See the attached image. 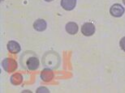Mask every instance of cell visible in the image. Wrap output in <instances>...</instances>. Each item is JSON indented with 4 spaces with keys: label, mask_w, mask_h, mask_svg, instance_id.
I'll return each mask as SVG.
<instances>
[{
    "label": "cell",
    "mask_w": 125,
    "mask_h": 93,
    "mask_svg": "<svg viewBox=\"0 0 125 93\" xmlns=\"http://www.w3.org/2000/svg\"><path fill=\"white\" fill-rule=\"evenodd\" d=\"M53 77H54V74L52 72V70H51L50 69H45L41 73L42 79L45 82H50L53 79Z\"/></svg>",
    "instance_id": "obj_8"
},
{
    "label": "cell",
    "mask_w": 125,
    "mask_h": 93,
    "mask_svg": "<svg viewBox=\"0 0 125 93\" xmlns=\"http://www.w3.org/2000/svg\"><path fill=\"white\" fill-rule=\"evenodd\" d=\"M7 49L11 54H18L21 51V46L16 41H10L7 43Z\"/></svg>",
    "instance_id": "obj_6"
},
{
    "label": "cell",
    "mask_w": 125,
    "mask_h": 93,
    "mask_svg": "<svg viewBox=\"0 0 125 93\" xmlns=\"http://www.w3.org/2000/svg\"><path fill=\"white\" fill-rule=\"evenodd\" d=\"M2 67L7 72H14L17 69V63L13 58H5L2 62Z\"/></svg>",
    "instance_id": "obj_2"
},
{
    "label": "cell",
    "mask_w": 125,
    "mask_h": 93,
    "mask_svg": "<svg viewBox=\"0 0 125 93\" xmlns=\"http://www.w3.org/2000/svg\"><path fill=\"white\" fill-rule=\"evenodd\" d=\"M66 31L67 32V33L71 34V35H75L78 32V25L74 22H70L66 24Z\"/></svg>",
    "instance_id": "obj_9"
},
{
    "label": "cell",
    "mask_w": 125,
    "mask_h": 93,
    "mask_svg": "<svg viewBox=\"0 0 125 93\" xmlns=\"http://www.w3.org/2000/svg\"><path fill=\"white\" fill-rule=\"evenodd\" d=\"M123 2H124V4L125 5V0H123Z\"/></svg>",
    "instance_id": "obj_14"
},
{
    "label": "cell",
    "mask_w": 125,
    "mask_h": 93,
    "mask_svg": "<svg viewBox=\"0 0 125 93\" xmlns=\"http://www.w3.org/2000/svg\"><path fill=\"white\" fill-rule=\"evenodd\" d=\"M110 13L114 17H121L124 13V8L120 4L115 3L111 7Z\"/></svg>",
    "instance_id": "obj_3"
},
{
    "label": "cell",
    "mask_w": 125,
    "mask_h": 93,
    "mask_svg": "<svg viewBox=\"0 0 125 93\" xmlns=\"http://www.w3.org/2000/svg\"><path fill=\"white\" fill-rule=\"evenodd\" d=\"M22 81H23V77H22V75L21 74H19V73L14 74L11 77V84L14 85L21 84Z\"/></svg>",
    "instance_id": "obj_10"
},
{
    "label": "cell",
    "mask_w": 125,
    "mask_h": 93,
    "mask_svg": "<svg viewBox=\"0 0 125 93\" xmlns=\"http://www.w3.org/2000/svg\"><path fill=\"white\" fill-rule=\"evenodd\" d=\"M45 1H46V2H51V1H53V0H45Z\"/></svg>",
    "instance_id": "obj_13"
},
{
    "label": "cell",
    "mask_w": 125,
    "mask_h": 93,
    "mask_svg": "<svg viewBox=\"0 0 125 93\" xmlns=\"http://www.w3.org/2000/svg\"><path fill=\"white\" fill-rule=\"evenodd\" d=\"M40 91H42V92H49V90H47L46 88H45V87H40V88L37 89V92H39Z\"/></svg>",
    "instance_id": "obj_12"
},
{
    "label": "cell",
    "mask_w": 125,
    "mask_h": 93,
    "mask_svg": "<svg viewBox=\"0 0 125 93\" xmlns=\"http://www.w3.org/2000/svg\"><path fill=\"white\" fill-rule=\"evenodd\" d=\"M119 46H120L121 49L125 52V37L120 40V41H119Z\"/></svg>",
    "instance_id": "obj_11"
},
{
    "label": "cell",
    "mask_w": 125,
    "mask_h": 93,
    "mask_svg": "<svg viewBox=\"0 0 125 93\" xmlns=\"http://www.w3.org/2000/svg\"><path fill=\"white\" fill-rule=\"evenodd\" d=\"M81 32L83 35L86 37H90L94 34L95 32V26L92 23H85L82 25Z\"/></svg>",
    "instance_id": "obj_4"
},
{
    "label": "cell",
    "mask_w": 125,
    "mask_h": 93,
    "mask_svg": "<svg viewBox=\"0 0 125 93\" xmlns=\"http://www.w3.org/2000/svg\"><path fill=\"white\" fill-rule=\"evenodd\" d=\"M33 28L38 32H42L46 28V22L42 19H38L33 23Z\"/></svg>",
    "instance_id": "obj_7"
},
{
    "label": "cell",
    "mask_w": 125,
    "mask_h": 93,
    "mask_svg": "<svg viewBox=\"0 0 125 93\" xmlns=\"http://www.w3.org/2000/svg\"><path fill=\"white\" fill-rule=\"evenodd\" d=\"M76 5V0H61V6L66 11H72Z\"/></svg>",
    "instance_id": "obj_5"
},
{
    "label": "cell",
    "mask_w": 125,
    "mask_h": 93,
    "mask_svg": "<svg viewBox=\"0 0 125 93\" xmlns=\"http://www.w3.org/2000/svg\"><path fill=\"white\" fill-rule=\"evenodd\" d=\"M21 66H23L24 68L30 70H37L40 66L39 59L33 52L24 53L21 57Z\"/></svg>",
    "instance_id": "obj_1"
}]
</instances>
